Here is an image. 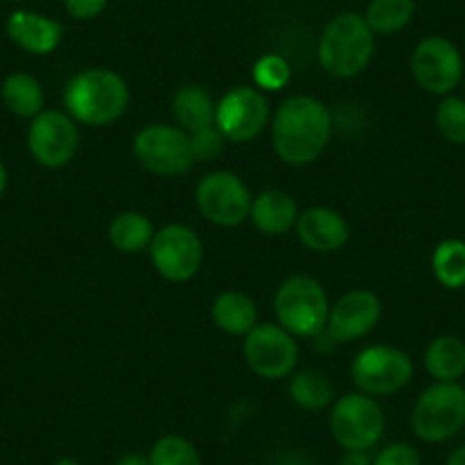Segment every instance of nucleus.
I'll return each mask as SVG.
<instances>
[{
    "label": "nucleus",
    "mask_w": 465,
    "mask_h": 465,
    "mask_svg": "<svg viewBox=\"0 0 465 465\" xmlns=\"http://www.w3.org/2000/svg\"><path fill=\"white\" fill-rule=\"evenodd\" d=\"M436 128L450 144H465V98L442 96L436 107Z\"/></svg>",
    "instance_id": "28"
},
{
    "label": "nucleus",
    "mask_w": 465,
    "mask_h": 465,
    "mask_svg": "<svg viewBox=\"0 0 465 465\" xmlns=\"http://www.w3.org/2000/svg\"><path fill=\"white\" fill-rule=\"evenodd\" d=\"M149 253L155 272L172 283L194 279L203 262V244L185 223H167L155 231Z\"/></svg>",
    "instance_id": "12"
},
{
    "label": "nucleus",
    "mask_w": 465,
    "mask_h": 465,
    "mask_svg": "<svg viewBox=\"0 0 465 465\" xmlns=\"http://www.w3.org/2000/svg\"><path fill=\"white\" fill-rule=\"evenodd\" d=\"M415 16V0H372L365 21L374 35H395L404 30Z\"/></svg>",
    "instance_id": "26"
},
{
    "label": "nucleus",
    "mask_w": 465,
    "mask_h": 465,
    "mask_svg": "<svg viewBox=\"0 0 465 465\" xmlns=\"http://www.w3.org/2000/svg\"><path fill=\"white\" fill-rule=\"evenodd\" d=\"M411 427L424 442H445L465 427V388L456 381H436L420 392Z\"/></svg>",
    "instance_id": "5"
},
{
    "label": "nucleus",
    "mask_w": 465,
    "mask_h": 465,
    "mask_svg": "<svg viewBox=\"0 0 465 465\" xmlns=\"http://www.w3.org/2000/svg\"><path fill=\"white\" fill-rule=\"evenodd\" d=\"M192 153H194V160L199 163H208V160H214L219 153H222L223 144H226V137L219 133L217 126L203 128V131H196L190 135Z\"/></svg>",
    "instance_id": "30"
},
{
    "label": "nucleus",
    "mask_w": 465,
    "mask_h": 465,
    "mask_svg": "<svg viewBox=\"0 0 465 465\" xmlns=\"http://www.w3.org/2000/svg\"><path fill=\"white\" fill-rule=\"evenodd\" d=\"M53 465H83V463H80V460H75V459H69V456H64V459L55 460Z\"/></svg>",
    "instance_id": "37"
},
{
    "label": "nucleus",
    "mask_w": 465,
    "mask_h": 465,
    "mask_svg": "<svg viewBox=\"0 0 465 465\" xmlns=\"http://www.w3.org/2000/svg\"><path fill=\"white\" fill-rule=\"evenodd\" d=\"M0 96L12 114L24 116V119H35L39 112H44V101H46L42 83L24 71L10 74L3 80Z\"/></svg>",
    "instance_id": "22"
},
{
    "label": "nucleus",
    "mask_w": 465,
    "mask_h": 465,
    "mask_svg": "<svg viewBox=\"0 0 465 465\" xmlns=\"http://www.w3.org/2000/svg\"><path fill=\"white\" fill-rule=\"evenodd\" d=\"M78 126L66 112L44 110L28 128V151L37 164L62 169L78 153Z\"/></svg>",
    "instance_id": "14"
},
{
    "label": "nucleus",
    "mask_w": 465,
    "mask_h": 465,
    "mask_svg": "<svg viewBox=\"0 0 465 465\" xmlns=\"http://www.w3.org/2000/svg\"><path fill=\"white\" fill-rule=\"evenodd\" d=\"M381 299L372 290H351L331 306L326 335L333 342H354L372 333L381 320Z\"/></svg>",
    "instance_id": "15"
},
{
    "label": "nucleus",
    "mask_w": 465,
    "mask_h": 465,
    "mask_svg": "<svg viewBox=\"0 0 465 465\" xmlns=\"http://www.w3.org/2000/svg\"><path fill=\"white\" fill-rule=\"evenodd\" d=\"M374 37L365 16L342 12L326 24L317 44V62L333 78H356L372 62Z\"/></svg>",
    "instance_id": "3"
},
{
    "label": "nucleus",
    "mask_w": 465,
    "mask_h": 465,
    "mask_svg": "<svg viewBox=\"0 0 465 465\" xmlns=\"http://www.w3.org/2000/svg\"><path fill=\"white\" fill-rule=\"evenodd\" d=\"M155 235L153 222L146 214L128 210V213L116 214L107 228L110 244L122 253H140L142 249L151 247Z\"/></svg>",
    "instance_id": "23"
},
{
    "label": "nucleus",
    "mask_w": 465,
    "mask_h": 465,
    "mask_svg": "<svg viewBox=\"0 0 465 465\" xmlns=\"http://www.w3.org/2000/svg\"><path fill=\"white\" fill-rule=\"evenodd\" d=\"M329 297L312 276H290L274 294V312L279 324L294 338H317L329 322Z\"/></svg>",
    "instance_id": "4"
},
{
    "label": "nucleus",
    "mask_w": 465,
    "mask_h": 465,
    "mask_svg": "<svg viewBox=\"0 0 465 465\" xmlns=\"http://www.w3.org/2000/svg\"><path fill=\"white\" fill-rule=\"evenodd\" d=\"M194 201L210 223L232 228L249 219L253 199L242 178L231 172H213L199 181Z\"/></svg>",
    "instance_id": "10"
},
{
    "label": "nucleus",
    "mask_w": 465,
    "mask_h": 465,
    "mask_svg": "<svg viewBox=\"0 0 465 465\" xmlns=\"http://www.w3.org/2000/svg\"><path fill=\"white\" fill-rule=\"evenodd\" d=\"M172 110L183 131L192 135V133L214 126L217 103L213 101L208 89L201 87V84H185L173 94Z\"/></svg>",
    "instance_id": "19"
},
{
    "label": "nucleus",
    "mask_w": 465,
    "mask_h": 465,
    "mask_svg": "<svg viewBox=\"0 0 465 465\" xmlns=\"http://www.w3.org/2000/svg\"><path fill=\"white\" fill-rule=\"evenodd\" d=\"M445 465H465V445H460L459 450H454L447 459Z\"/></svg>",
    "instance_id": "35"
},
{
    "label": "nucleus",
    "mask_w": 465,
    "mask_h": 465,
    "mask_svg": "<svg viewBox=\"0 0 465 465\" xmlns=\"http://www.w3.org/2000/svg\"><path fill=\"white\" fill-rule=\"evenodd\" d=\"M151 465H201V454L187 438L169 433L158 438L149 451Z\"/></svg>",
    "instance_id": "27"
},
{
    "label": "nucleus",
    "mask_w": 465,
    "mask_h": 465,
    "mask_svg": "<svg viewBox=\"0 0 465 465\" xmlns=\"http://www.w3.org/2000/svg\"><path fill=\"white\" fill-rule=\"evenodd\" d=\"M411 74L427 94L450 96L463 80V55L450 39L427 37L411 55Z\"/></svg>",
    "instance_id": "13"
},
{
    "label": "nucleus",
    "mask_w": 465,
    "mask_h": 465,
    "mask_svg": "<svg viewBox=\"0 0 465 465\" xmlns=\"http://www.w3.org/2000/svg\"><path fill=\"white\" fill-rule=\"evenodd\" d=\"M290 397L303 411H322L333 404V383L320 370H302L290 379Z\"/></svg>",
    "instance_id": "24"
},
{
    "label": "nucleus",
    "mask_w": 465,
    "mask_h": 465,
    "mask_svg": "<svg viewBox=\"0 0 465 465\" xmlns=\"http://www.w3.org/2000/svg\"><path fill=\"white\" fill-rule=\"evenodd\" d=\"M7 37L30 55H48L55 51L62 42V25L51 16L37 15V12L16 10L7 16Z\"/></svg>",
    "instance_id": "17"
},
{
    "label": "nucleus",
    "mask_w": 465,
    "mask_h": 465,
    "mask_svg": "<svg viewBox=\"0 0 465 465\" xmlns=\"http://www.w3.org/2000/svg\"><path fill=\"white\" fill-rule=\"evenodd\" d=\"M128 84L112 69H84L71 75L64 87L66 114L84 126L101 128L119 122L128 110Z\"/></svg>",
    "instance_id": "2"
},
{
    "label": "nucleus",
    "mask_w": 465,
    "mask_h": 465,
    "mask_svg": "<svg viewBox=\"0 0 465 465\" xmlns=\"http://www.w3.org/2000/svg\"><path fill=\"white\" fill-rule=\"evenodd\" d=\"M7 190V167L3 164V160H0V196L5 194Z\"/></svg>",
    "instance_id": "36"
},
{
    "label": "nucleus",
    "mask_w": 465,
    "mask_h": 465,
    "mask_svg": "<svg viewBox=\"0 0 465 465\" xmlns=\"http://www.w3.org/2000/svg\"><path fill=\"white\" fill-rule=\"evenodd\" d=\"M270 124V103L258 87H232L223 94L214 112V126L226 142L244 144L261 135Z\"/></svg>",
    "instance_id": "11"
},
{
    "label": "nucleus",
    "mask_w": 465,
    "mask_h": 465,
    "mask_svg": "<svg viewBox=\"0 0 465 465\" xmlns=\"http://www.w3.org/2000/svg\"><path fill=\"white\" fill-rule=\"evenodd\" d=\"M297 238L308 252L333 253L342 249L349 240V223L338 210L312 205V208L299 213Z\"/></svg>",
    "instance_id": "16"
},
{
    "label": "nucleus",
    "mask_w": 465,
    "mask_h": 465,
    "mask_svg": "<svg viewBox=\"0 0 465 465\" xmlns=\"http://www.w3.org/2000/svg\"><path fill=\"white\" fill-rule=\"evenodd\" d=\"M340 465H372V456L368 451H356V450H344Z\"/></svg>",
    "instance_id": "33"
},
{
    "label": "nucleus",
    "mask_w": 465,
    "mask_h": 465,
    "mask_svg": "<svg viewBox=\"0 0 465 465\" xmlns=\"http://www.w3.org/2000/svg\"><path fill=\"white\" fill-rule=\"evenodd\" d=\"M64 7L74 19L89 21L105 10L107 0H64Z\"/></svg>",
    "instance_id": "32"
},
{
    "label": "nucleus",
    "mask_w": 465,
    "mask_h": 465,
    "mask_svg": "<svg viewBox=\"0 0 465 465\" xmlns=\"http://www.w3.org/2000/svg\"><path fill=\"white\" fill-rule=\"evenodd\" d=\"M116 465H151V463H149V456L131 451V454H124L122 459L116 460Z\"/></svg>",
    "instance_id": "34"
},
{
    "label": "nucleus",
    "mask_w": 465,
    "mask_h": 465,
    "mask_svg": "<svg viewBox=\"0 0 465 465\" xmlns=\"http://www.w3.org/2000/svg\"><path fill=\"white\" fill-rule=\"evenodd\" d=\"M252 222L262 235L279 238L290 228H294L299 217V208L290 194L281 190H267L252 201Z\"/></svg>",
    "instance_id": "18"
},
{
    "label": "nucleus",
    "mask_w": 465,
    "mask_h": 465,
    "mask_svg": "<svg viewBox=\"0 0 465 465\" xmlns=\"http://www.w3.org/2000/svg\"><path fill=\"white\" fill-rule=\"evenodd\" d=\"M253 80L261 89L279 92L290 80V64L281 55H265L253 66Z\"/></svg>",
    "instance_id": "29"
},
{
    "label": "nucleus",
    "mask_w": 465,
    "mask_h": 465,
    "mask_svg": "<svg viewBox=\"0 0 465 465\" xmlns=\"http://www.w3.org/2000/svg\"><path fill=\"white\" fill-rule=\"evenodd\" d=\"M331 436L342 450L370 451L383 436L386 418L374 397L365 392H349L340 397L329 415Z\"/></svg>",
    "instance_id": "6"
},
{
    "label": "nucleus",
    "mask_w": 465,
    "mask_h": 465,
    "mask_svg": "<svg viewBox=\"0 0 465 465\" xmlns=\"http://www.w3.org/2000/svg\"><path fill=\"white\" fill-rule=\"evenodd\" d=\"M244 361L253 374L270 381L290 377L299 363V344L281 324H256L244 335Z\"/></svg>",
    "instance_id": "9"
},
{
    "label": "nucleus",
    "mask_w": 465,
    "mask_h": 465,
    "mask_svg": "<svg viewBox=\"0 0 465 465\" xmlns=\"http://www.w3.org/2000/svg\"><path fill=\"white\" fill-rule=\"evenodd\" d=\"M213 320L228 335H247L258 324V308L252 297L226 290L213 302Z\"/></svg>",
    "instance_id": "20"
},
{
    "label": "nucleus",
    "mask_w": 465,
    "mask_h": 465,
    "mask_svg": "<svg viewBox=\"0 0 465 465\" xmlns=\"http://www.w3.org/2000/svg\"><path fill=\"white\" fill-rule=\"evenodd\" d=\"M133 153L142 169L155 176H181L194 167L190 135L183 128L151 124L133 142Z\"/></svg>",
    "instance_id": "7"
},
{
    "label": "nucleus",
    "mask_w": 465,
    "mask_h": 465,
    "mask_svg": "<svg viewBox=\"0 0 465 465\" xmlns=\"http://www.w3.org/2000/svg\"><path fill=\"white\" fill-rule=\"evenodd\" d=\"M333 133L329 107L312 96H290L272 116V144L285 164L303 167L326 151Z\"/></svg>",
    "instance_id": "1"
},
{
    "label": "nucleus",
    "mask_w": 465,
    "mask_h": 465,
    "mask_svg": "<svg viewBox=\"0 0 465 465\" xmlns=\"http://www.w3.org/2000/svg\"><path fill=\"white\" fill-rule=\"evenodd\" d=\"M431 270L438 283L447 290L465 288V242L442 240L431 256Z\"/></svg>",
    "instance_id": "25"
},
{
    "label": "nucleus",
    "mask_w": 465,
    "mask_h": 465,
    "mask_svg": "<svg viewBox=\"0 0 465 465\" xmlns=\"http://www.w3.org/2000/svg\"><path fill=\"white\" fill-rule=\"evenodd\" d=\"M372 465H420V451L409 442H392L372 456Z\"/></svg>",
    "instance_id": "31"
},
{
    "label": "nucleus",
    "mask_w": 465,
    "mask_h": 465,
    "mask_svg": "<svg viewBox=\"0 0 465 465\" xmlns=\"http://www.w3.org/2000/svg\"><path fill=\"white\" fill-rule=\"evenodd\" d=\"M356 388L370 397H388L409 386L413 379V361L404 349L392 344H374L363 349L351 363Z\"/></svg>",
    "instance_id": "8"
},
{
    "label": "nucleus",
    "mask_w": 465,
    "mask_h": 465,
    "mask_svg": "<svg viewBox=\"0 0 465 465\" xmlns=\"http://www.w3.org/2000/svg\"><path fill=\"white\" fill-rule=\"evenodd\" d=\"M7 3H21V0H7Z\"/></svg>",
    "instance_id": "38"
},
{
    "label": "nucleus",
    "mask_w": 465,
    "mask_h": 465,
    "mask_svg": "<svg viewBox=\"0 0 465 465\" xmlns=\"http://www.w3.org/2000/svg\"><path fill=\"white\" fill-rule=\"evenodd\" d=\"M424 368L436 381H459L465 374V342L456 335H438L424 351Z\"/></svg>",
    "instance_id": "21"
}]
</instances>
